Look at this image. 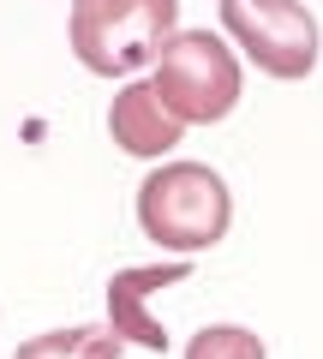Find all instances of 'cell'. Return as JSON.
<instances>
[{
	"mask_svg": "<svg viewBox=\"0 0 323 359\" xmlns=\"http://www.w3.org/2000/svg\"><path fill=\"white\" fill-rule=\"evenodd\" d=\"M192 276V257H156V264H132V269H114L102 287V311H108V330L120 341L144 347V353H168V330L156 323L150 299L162 287H180Z\"/></svg>",
	"mask_w": 323,
	"mask_h": 359,
	"instance_id": "5b68a950",
	"label": "cell"
},
{
	"mask_svg": "<svg viewBox=\"0 0 323 359\" xmlns=\"http://www.w3.org/2000/svg\"><path fill=\"white\" fill-rule=\"evenodd\" d=\"M180 30V0H72L66 42L78 66L96 78H138L150 72L156 48Z\"/></svg>",
	"mask_w": 323,
	"mask_h": 359,
	"instance_id": "7a4b0ae2",
	"label": "cell"
},
{
	"mask_svg": "<svg viewBox=\"0 0 323 359\" xmlns=\"http://www.w3.org/2000/svg\"><path fill=\"white\" fill-rule=\"evenodd\" d=\"M221 30L263 78L299 84L317 72L323 30L305 0H221Z\"/></svg>",
	"mask_w": 323,
	"mask_h": 359,
	"instance_id": "277c9868",
	"label": "cell"
},
{
	"mask_svg": "<svg viewBox=\"0 0 323 359\" xmlns=\"http://www.w3.org/2000/svg\"><path fill=\"white\" fill-rule=\"evenodd\" d=\"M150 84H156L162 108H168L180 126H216V120H228L233 108H240L246 78H240V54H233L216 30L180 25L162 48H156Z\"/></svg>",
	"mask_w": 323,
	"mask_h": 359,
	"instance_id": "3957f363",
	"label": "cell"
},
{
	"mask_svg": "<svg viewBox=\"0 0 323 359\" xmlns=\"http://www.w3.org/2000/svg\"><path fill=\"white\" fill-rule=\"evenodd\" d=\"M138 228L162 257H198L233 228V192L209 162H156L138 180Z\"/></svg>",
	"mask_w": 323,
	"mask_h": 359,
	"instance_id": "6da1fadb",
	"label": "cell"
},
{
	"mask_svg": "<svg viewBox=\"0 0 323 359\" xmlns=\"http://www.w3.org/2000/svg\"><path fill=\"white\" fill-rule=\"evenodd\" d=\"M120 335L108 323H72V330H42L30 341H18L13 359H120Z\"/></svg>",
	"mask_w": 323,
	"mask_h": 359,
	"instance_id": "52a82bcc",
	"label": "cell"
},
{
	"mask_svg": "<svg viewBox=\"0 0 323 359\" xmlns=\"http://www.w3.org/2000/svg\"><path fill=\"white\" fill-rule=\"evenodd\" d=\"M108 138L126 156H138V162H168L174 144L186 138V126L162 108L150 78H120L114 102H108Z\"/></svg>",
	"mask_w": 323,
	"mask_h": 359,
	"instance_id": "8992f818",
	"label": "cell"
},
{
	"mask_svg": "<svg viewBox=\"0 0 323 359\" xmlns=\"http://www.w3.org/2000/svg\"><path fill=\"white\" fill-rule=\"evenodd\" d=\"M180 359H270V347H263V335L246 330V323H204V330L186 341Z\"/></svg>",
	"mask_w": 323,
	"mask_h": 359,
	"instance_id": "ba28073f",
	"label": "cell"
}]
</instances>
